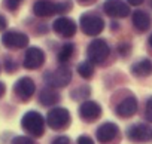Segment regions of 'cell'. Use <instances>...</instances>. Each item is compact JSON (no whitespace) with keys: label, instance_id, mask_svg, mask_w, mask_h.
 Wrapping results in <instances>:
<instances>
[{"label":"cell","instance_id":"obj_28","mask_svg":"<svg viewBox=\"0 0 152 144\" xmlns=\"http://www.w3.org/2000/svg\"><path fill=\"white\" fill-rule=\"evenodd\" d=\"M128 2V5H131V6H139V5H142L145 0H127Z\"/></svg>","mask_w":152,"mask_h":144},{"label":"cell","instance_id":"obj_12","mask_svg":"<svg viewBox=\"0 0 152 144\" xmlns=\"http://www.w3.org/2000/svg\"><path fill=\"white\" fill-rule=\"evenodd\" d=\"M79 116L85 122H94L102 116V107L96 101H85L79 107Z\"/></svg>","mask_w":152,"mask_h":144},{"label":"cell","instance_id":"obj_24","mask_svg":"<svg viewBox=\"0 0 152 144\" xmlns=\"http://www.w3.org/2000/svg\"><path fill=\"white\" fill-rule=\"evenodd\" d=\"M5 5H6V8H8V9L15 11V9L18 8L20 2H18V0H5Z\"/></svg>","mask_w":152,"mask_h":144},{"label":"cell","instance_id":"obj_27","mask_svg":"<svg viewBox=\"0 0 152 144\" xmlns=\"http://www.w3.org/2000/svg\"><path fill=\"white\" fill-rule=\"evenodd\" d=\"M6 25H8V22H6V18H5L3 15H0V31H3V30L6 28Z\"/></svg>","mask_w":152,"mask_h":144},{"label":"cell","instance_id":"obj_26","mask_svg":"<svg viewBox=\"0 0 152 144\" xmlns=\"http://www.w3.org/2000/svg\"><path fill=\"white\" fill-rule=\"evenodd\" d=\"M52 144H70V141H69L67 137H57V138L52 141Z\"/></svg>","mask_w":152,"mask_h":144},{"label":"cell","instance_id":"obj_29","mask_svg":"<svg viewBox=\"0 0 152 144\" xmlns=\"http://www.w3.org/2000/svg\"><path fill=\"white\" fill-rule=\"evenodd\" d=\"M5 91H6V86H5V83H2V82H0V97H2V95L5 94Z\"/></svg>","mask_w":152,"mask_h":144},{"label":"cell","instance_id":"obj_25","mask_svg":"<svg viewBox=\"0 0 152 144\" xmlns=\"http://www.w3.org/2000/svg\"><path fill=\"white\" fill-rule=\"evenodd\" d=\"M78 144H94L93 138H90L88 135H81L78 138Z\"/></svg>","mask_w":152,"mask_h":144},{"label":"cell","instance_id":"obj_14","mask_svg":"<svg viewBox=\"0 0 152 144\" xmlns=\"http://www.w3.org/2000/svg\"><path fill=\"white\" fill-rule=\"evenodd\" d=\"M33 12L36 17L45 18V17H51L54 14H58V8L55 3L49 2V0H39L33 6Z\"/></svg>","mask_w":152,"mask_h":144},{"label":"cell","instance_id":"obj_20","mask_svg":"<svg viewBox=\"0 0 152 144\" xmlns=\"http://www.w3.org/2000/svg\"><path fill=\"white\" fill-rule=\"evenodd\" d=\"M78 73L84 77V79H90L94 73V68H93V64L90 61H84L78 65Z\"/></svg>","mask_w":152,"mask_h":144},{"label":"cell","instance_id":"obj_2","mask_svg":"<svg viewBox=\"0 0 152 144\" xmlns=\"http://www.w3.org/2000/svg\"><path fill=\"white\" fill-rule=\"evenodd\" d=\"M46 123L52 129H64L70 125V113L67 109L63 107H55L48 111L46 114Z\"/></svg>","mask_w":152,"mask_h":144},{"label":"cell","instance_id":"obj_6","mask_svg":"<svg viewBox=\"0 0 152 144\" xmlns=\"http://www.w3.org/2000/svg\"><path fill=\"white\" fill-rule=\"evenodd\" d=\"M103 11L112 18H125L130 14V8L122 0H106L103 3Z\"/></svg>","mask_w":152,"mask_h":144},{"label":"cell","instance_id":"obj_1","mask_svg":"<svg viewBox=\"0 0 152 144\" xmlns=\"http://www.w3.org/2000/svg\"><path fill=\"white\" fill-rule=\"evenodd\" d=\"M21 126L33 137H42L45 132L43 116L39 111H27L21 119Z\"/></svg>","mask_w":152,"mask_h":144},{"label":"cell","instance_id":"obj_32","mask_svg":"<svg viewBox=\"0 0 152 144\" xmlns=\"http://www.w3.org/2000/svg\"><path fill=\"white\" fill-rule=\"evenodd\" d=\"M151 6H152V0H151Z\"/></svg>","mask_w":152,"mask_h":144},{"label":"cell","instance_id":"obj_8","mask_svg":"<svg viewBox=\"0 0 152 144\" xmlns=\"http://www.w3.org/2000/svg\"><path fill=\"white\" fill-rule=\"evenodd\" d=\"M45 62V54L42 49L39 48H28L26 55H24V62L23 65L28 70H36L39 67H42V64Z\"/></svg>","mask_w":152,"mask_h":144},{"label":"cell","instance_id":"obj_13","mask_svg":"<svg viewBox=\"0 0 152 144\" xmlns=\"http://www.w3.org/2000/svg\"><path fill=\"white\" fill-rule=\"evenodd\" d=\"M116 135H118V126H116L115 123H112V122H106V123H103L102 126H99L97 134H96L97 140H99L100 143H103V144L112 141Z\"/></svg>","mask_w":152,"mask_h":144},{"label":"cell","instance_id":"obj_9","mask_svg":"<svg viewBox=\"0 0 152 144\" xmlns=\"http://www.w3.org/2000/svg\"><path fill=\"white\" fill-rule=\"evenodd\" d=\"M34 89H36V85L30 77H21L20 80H17V83L14 86V91H15L17 97L23 101L30 100L34 94Z\"/></svg>","mask_w":152,"mask_h":144},{"label":"cell","instance_id":"obj_21","mask_svg":"<svg viewBox=\"0 0 152 144\" xmlns=\"http://www.w3.org/2000/svg\"><path fill=\"white\" fill-rule=\"evenodd\" d=\"M88 95H90V88L88 86H81L76 91H73V94H72V97L76 98V100H78V98H85Z\"/></svg>","mask_w":152,"mask_h":144},{"label":"cell","instance_id":"obj_16","mask_svg":"<svg viewBox=\"0 0 152 144\" xmlns=\"http://www.w3.org/2000/svg\"><path fill=\"white\" fill-rule=\"evenodd\" d=\"M151 24H152V20L149 14H146L145 11H136L133 14V25L136 27V30L148 31L151 28Z\"/></svg>","mask_w":152,"mask_h":144},{"label":"cell","instance_id":"obj_11","mask_svg":"<svg viewBox=\"0 0 152 144\" xmlns=\"http://www.w3.org/2000/svg\"><path fill=\"white\" fill-rule=\"evenodd\" d=\"M52 28L61 37H72L76 33V24H75V21L70 20V18H66V17L57 18L54 21V24H52Z\"/></svg>","mask_w":152,"mask_h":144},{"label":"cell","instance_id":"obj_4","mask_svg":"<svg viewBox=\"0 0 152 144\" xmlns=\"http://www.w3.org/2000/svg\"><path fill=\"white\" fill-rule=\"evenodd\" d=\"M79 22H81V30L87 36H99L104 28V21L94 14H84Z\"/></svg>","mask_w":152,"mask_h":144},{"label":"cell","instance_id":"obj_17","mask_svg":"<svg viewBox=\"0 0 152 144\" xmlns=\"http://www.w3.org/2000/svg\"><path fill=\"white\" fill-rule=\"evenodd\" d=\"M131 73L137 77H146L152 75V61L151 59H140L131 65Z\"/></svg>","mask_w":152,"mask_h":144},{"label":"cell","instance_id":"obj_19","mask_svg":"<svg viewBox=\"0 0 152 144\" xmlns=\"http://www.w3.org/2000/svg\"><path fill=\"white\" fill-rule=\"evenodd\" d=\"M73 51H75V46H73L72 43L63 45V48H61L60 52H58V61H60V62L69 61V59L72 58V55H73Z\"/></svg>","mask_w":152,"mask_h":144},{"label":"cell","instance_id":"obj_31","mask_svg":"<svg viewBox=\"0 0 152 144\" xmlns=\"http://www.w3.org/2000/svg\"><path fill=\"white\" fill-rule=\"evenodd\" d=\"M81 2H88V0H81Z\"/></svg>","mask_w":152,"mask_h":144},{"label":"cell","instance_id":"obj_7","mask_svg":"<svg viewBox=\"0 0 152 144\" xmlns=\"http://www.w3.org/2000/svg\"><path fill=\"white\" fill-rule=\"evenodd\" d=\"M2 43L9 49H21L28 45V36L20 31H6L2 37Z\"/></svg>","mask_w":152,"mask_h":144},{"label":"cell","instance_id":"obj_22","mask_svg":"<svg viewBox=\"0 0 152 144\" xmlns=\"http://www.w3.org/2000/svg\"><path fill=\"white\" fill-rule=\"evenodd\" d=\"M145 114H146V119L149 122H152V97L148 100L146 103V110H145Z\"/></svg>","mask_w":152,"mask_h":144},{"label":"cell","instance_id":"obj_33","mask_svg":"<svg viewBox=\"0 0 152 144\" xmlns=\"http://www.w3.org/2000/svg\"><path fill=\"white\" fill-rule=\"evenodd\" d=\"M18 2H21V0H18Z\"/></svg>","mask_w":152,"mask_h":144},{"label":"cell","instance_id":"obj_5","mask_svg":"<svg viewBox=\"0 0 152 144\" xmlns=\"http://www.w3.org/2000/svg\"><path fill=\"white\" fill-rule=\"evenodd\" d=\"M109 45L103 40V39H96L93 40L90 45H88V49H87V55H88V59L91 62H96V64H100L103 62L107 56H109Z\"/></svg>","mask_w":152,"mask_h":144},{"label":"cell","instance_id":"obj_3","mask_svg":"<svg viewBox=\"0 0 152 144\" xmlns=\"http://www.w3.org/2000/svg\"><path fill=\"white\" fill-rule=\"evenodd\" d=\"M70 79H72V71H70L67 67H64V65H61V67L55 68L54 71H49V73L45 75L46 83H48L51 88H55V89H57V88H64V86H67L69 82H70Z\"/></svg>","mask_w":152,"mask_h":144},{"label":"cell","instance_id":"obj_30","mask_svg":"<svg viewBox=\"0 0 152 144\" xmlns=\"http://www.w3.org/2000/svg\"><path fill=\"white\" fill-rule=\"evenodd\" d=\"M148 42H149V45H151V46H152V34H151V36H149V39H148Z\"/></svg>","mask_w":152,"mask_h":144},{"label":"cell","instance_id":"obj_18","mask_svg":"<svg viewBox=\"0 0 152 144\" xmlns=\"http://www.w3.org/2000/svg\"><path fill=\"white\" fill-rule=\"evenodd\" d=\"M39 101L42 106H52L60 101V95L52 88H45V89H42V92L39 95Z\"/></svg>","mask_w":152,"mask_h":144},{"label":"cell","instance_id":"obj_10","mask_svg":"<svg viewBox=\"0 0 152 144\" xmlns=\"http://www.w3.org/2000/svg\"><path fill=\"white\" fill-rule=\"evenodd\" d=\"M127 137L133 143H146L152 137V131L145 123H136L127 129Z\"/></svg>","mask_w":152,"mask_h":144},{"label":"cell","instance_id":"obj_23","mask_svg":"<svg viewBox=\"0 0 152 144\" xmlns=\"http://www.w3.org/2000/svg\"><path fill=\"white\" fill-rule=\"evenodd\" d=\"M12 144H34V143H33V140H30L28 137H17V138L12 141Z\"/></svg>","mask_w":152,"mask_h":144},{"label":"cell","instance_id":"obj_15","mask_svg":"<svg viewBox=\"0 0 152 144\" xmlns=\"http://www.w3.org/2000/svg\"><path fill=\"white\" fill-rule=\"evenodd\" d=\"M136 111H137V100L133 95H128L127 98H124L116 107V113L121 117H130Z\"/></svg>","mask_w":152,"mask_h":144}]
</instances>
